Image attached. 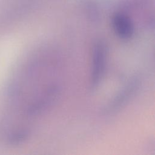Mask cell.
I'll return each instance as SVG.
<instances>
[{
	"label": "cell",
	"instance_id": "cell-1",
	"mask_svg": "<svg viewBox=\"0 0 155 155\" xmlns=\"http://www.w3.org/2000/svg\"><path fill=\"white\" fill-rule=\"evenodd\" d=\"M107 53L105 43L102 41H97L93 48L90 75V87L92 88L98 86L104 76L106 65Z\"/></svg>",
	"mask_w": 155,
	"mask_h": 155
},
{
	"label": "cell",
	"instance_id": "cell-2",
	"mask_svg": "<svg viewBox=\"0 0 155 155\" xmlns=\"http://www.w3.org/2000/svg\"><path fill=\"white\" fill-rule=\"evenodd\" d=\"M113 25L116 34L122 39H130L134 33V27L130 19L121 14L113 18Z\"/></svg>",
	"mask_w": 155,
	"mask_h": 155
}]
</instances>
